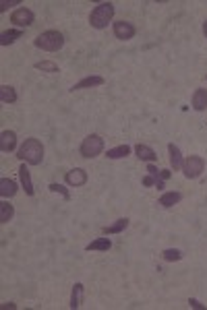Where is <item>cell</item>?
I'll list each match as a JSON object with an SVG mask.
<instances>
[{"label":"cell","instance_id":"obj_21","mask_svg":"<svg viewBox=\"0 0 207 310\" xmlns=\"http://www.w3.org/2000/svg\"><path fill=\"white\" fill-rule=\"evenodd\" d=\"M13 217H15V207L9 205L7 201H3V203H0V224H3V226L9 224Z\"/></svg>","mask_w":207,"mask_h":310},{"label":"cell","instance_id":"obj_24","mask_svg":"<svg viewBox=\"0 0 207 310\" xmlns=\"http://www.w3.org/2000/svg\"><path fill=\"white\" fill-rule=\"evenodd\" d=\"M162 259H164L166 263H176V261L183 259V253L179 251V248H166V251L162 253Z\"/></svg>","mask_w":207,"mask_h":310},{"label":"cell","instance_id":"obj_32","mask_svg":"<svg viewBox=\"0 0 207 310\" xmlns=\"http://www.w3.org/2000/svg\"><path fill=\"white\" fill-rule=\"evenodd\" d=\"M203 36L207 38V19H205V23H203Z\"/></svg>","mask_w":207,"mask_h":310},{"label":"cell","instance_id":"obj_2","mask_svg":"<svg viewBox=\"0 0 207 310\" xmlns=\"http://www.w3.org/2000/svg\"><path fill=\"white\" fill-rule=\"evenodd\" d=\"M34 46L44 50V52H58V50L65 48V36L61 34V31L50 29V31H44V34H40L36 38Z\"/></svg>","mask_w":207,"mask_h":310},{"label":"cell","instance_id":"obj_10","mask_svg":"<svg viewBox=\"0 0 207 310\" xmlns=\"http://www.w3.org/2000/svg\"><path fill=\"white\" fill-rule=\"evenodd\" d=\"M65 180H67L69 186H75V189H77V186H83L87 182V172L83 168H73L71 172H67Z\"/></svg>","mask_w":207,"mask_h":310},{"label":"cell","instance_id":"obj_6","mask_svg":"<svg viewBox=\"0 0 207 310\" xmlns=\"http://www.w3.org/2000/svg\"><path fill=\"white\" fill-rule=\"evenodd\" d=\"M34 21H36V15L27 7H21V9L13 11V15H11V23L17 25V27H32Z\"/></svg>","mask_w":207,"mask_h":310},{"label":"cell","instance_id":"obj_19","mask_svg":"<svg viewBox=\"0 0 207 310\" xmlns=\"http://www.w3.org/2000/svg\"><path fill=\"white\" fill-rule=\"evenodd\" d=\"M127 228H129V220H127V217H121V220H116L112 226H106V228H104V234H106V236L121 234V232H125Z\"/></svg>","mask_w":207,"mask_h":310},{"label":"cell","instance_id":"obj_17","mask_svg":"<svg viewBox=\"0 0 207 310\" xmlns=\"http://www.w3.org/2000/svg\"><path fill=\"white\" fill-rule=\"evenodd\" d=\"M21 36H23V31H21V29H9V31H3V34H0V46H11V44H15L17 40H21Z\"/></svg>","mask_w":207,"mask_h":310},{"label":"cell","instance_id":"obj_4","mask_svg":"<svg viewBox=\"0 0 207 310\" xmlns=\"http://www.w3.org/2000/svg\"><path fill=\"white\" fill-rule=\"evenodd\" d=\"M79 151H81V158H85V160H94V158H98V155L104 151V139H102L100 135H87V137L83 139Z\"/></svg>","mask_w":207,"mask_h":310},{"label":"cell","instance_id":"obj_5","mask_svg":"<svg viewBox=\"0 0 207 310\" xmlns=\"http://www.w3.org/2000/svg\"><path fill=\"white\" fill-rule=\"evenodd\" d=\"M183 172H185V178H189V180L199 178L205 172V160L201 155H189L183 162Z\"/></svg>","mask_w":207,"mask_h":310},{"label":"cell","instance_id":"obj_25","mask_svg":"<svg viewBox=\"0 0 207 310\" xmlns=\"http://www.w3.org/2000/svg\"><path fill=\"white\" fill-rule=\"evenodd\" d=\"M38 71H42V73H58L61 69H58V65L56 62H52V60H42V62H36L34 65Z\"/></svg>","mask_w":207,"mask_h":310},{"label":"cell","instance_id":"obj_29","mask_svg":"<svg viewBox=\"0 0 207 310\" xmlns=\"http://www.w3.org/2000/svg\"><path fill=\"white\" fill-rule=\"evenodd\" d=\"M141 182H143V186H156V178H154V176H150V174H147V176H145Z\"/></svg>","mask_w":207,"mask_h":310},{"label":"cell","instance_id":"obj_20","mask_svg":"<svg viewBox=\"0 0 207 310\" xmlns=\"http://www.w3.org/2000/svg\"><path fill=\"white\" fill-rule=\"evenodd\" d=\"M110 248H112V240L110 238H98V240L87 244L85 251H102V253H106V251H110Z\"/></svg>","mask_w":207,"mask_h":310},{"label":"cell","instance_id":"obj_18","mask_svg":"<svg viewBox=\"0 0 207 310\" xmlns=\"http://www.w3.org/2000/svg\"><path fill=\"white\" fill-rule=\"evenodd\" d=\"M129 155H131V147L129 145H118L114 149H108L106 158L108 160H123V158H129Z\"/></svg>","mask_w":207,"mask_h":310},{"label":"cell","instance_id":"obj_31","mask_svg":"<svg viewBox=\"0 0 207 310\" xmlns=\"http://www.w3.org/2000/svg\"><path fill=\"white\" fill-rule=\"evenodd\" d=\"M9 308H17V304H13V302H5V304H3V310H9Z\"/></svg>","mask_w":207,"mask_h":310},{"label":"cell","instance_id":"obj_1","mask_svg":"<svg viewBox=\"0 0 207 310\" xmlns=\"http://www.w3.org/2000/svg\"><path fill=\"white\" fill-rule=\"evenodd\" d=\"M17 158L29 166H40L44 162V145L38 139H25V143L19 147Z\"/></svg>","mask_w":207,"mask_h":310},{"label":"cell","instance_id":"obj_7","mask_svg":"<svg viewBox=\"0 0 207 310\" xmlns=\"http://www.w3.org/2000/svg\"><path fill=\"white\" fill-rule=\"evenodd\" d=\"M112 31H114V38H116V40H123V42L133 40L135 34H137L135 25L129 23V21H116V23L112 25Z\"/></svg>","mask_w":207,"mask_h":310},{"label":"cell","instance_id":"obj_23","mask_svg":"<svg viewBox=\"0 0 207 310\" xmlns=\"http://www.w3.org/2000/svg\"><path fill=\"white\" fill-rule=\"evenodd\" d=\"M81 302H83V284H75L73 286V292H71V308L73 310H77L79 306H81Z\"/></svg>","mask_w":207,"mask_h":310},{"label":"cell","instance_id":"obj_12","mask_svg":"<svg viewBox=\"0 0 207 310\" xmlns=\"http://www.w3.org/2000/svg\"><path fill=\"white\" fill-rule=\"evenodd\" d=\"M168 155H170V168H172V172H179V170H183V153H181V149H179V145H174V143H170L168 145Z\"/></svg>","mask_w":207,"mask_h":310},{"label":"cell","instance_id":"obj_13","mask_svg":"<svg viewBox=\"0 0 207 310\" xmlns=\"http://www.w3.org/2000/svg\"><path fill=\"white\" fill-rule=\"evenodd\" d=\"M135 153H137V158H139L141 162H147V164H154V162L158 160V153H156L150 145H143V143L135 145Z\"/></svg>","mask_w":207,"mask_h":310},{"label":"cell","instance_id":"obj_26","mask_svg":"<svg viewBox=\"0 0 207 310\" xmlns=\"http://www.w3.org/2000/svg\"><path fill=\"white\" fill-rule=\"evenodd\" d=\"M48 189H50V193H56V195H61L65 201H71V193H69V189H67V186L65 184H58V182H52L50 186H48Z\"/></svg>","mask_w":207,"mask_h":310},{"label":"cell","instance_id":"obj_16","mask_svg":"<svg viewBox=\"0 0 207 310\" xmlns=\"http://www.w3.org/2000/svg\"><path fill=\"white\" fill-rule=\"evenodd\" d=\"M181 201H183V195H181V193L170 191V193H164V195L158 199V205H162V207L170 209V207H174V205H179Z\"/></svg>","mask_w":207,"mask_h":310},{"label":"cell","instance_id":"obj_27","mask_svg":"<svg viewBox=\"0 0 207 310\" xmlns=\"http://www.w3.org/2000/svg\"><path fill=\"white\" fill-rule=\"evenodd\" d=\"M19 3H21V0H9V3H7V0H3V3H0V13H7L9 7H15Z\"/></svg>","mask_w":207,"mask_h":310},{"label":"cell","instance_id":"obj_28","mask_svg":"<svg viewBox=\"0 0 207 310\" xmlns=\"http://www.w3.org/2000/svg\"><path fill=\"white\" fill-rule=\"evenodd\" d=\"M189 304H191V308H197V310H205V304H201L197 298H189Z\"/></svg>","mask_w":207,"mask_h":310},{"label":"cell","instance_id":"obj_11","mask_svg":"<svg viewBox=\"0 0 207 310\" xmlns=\"http://www.w3.org/2000/svg\"><path fill=\"white\" fill-rule=\"evenodd\" d=\"M17 147V133L15 131H3L0 133V149L3 153H11Z\"/></svg>","mask_w":207,"mask_h":310},{"label":"cell","instance_id":"obj_30","mask_svg":"<svg viewBox=\"0 0 207 310\" xmlns=\"http://www.w3.org/2000/svg\"><path fill=\"white\" fill-rule=\"evenodd\" d=\"M170 176H172V170H162V174H160V178H162V180H168Z\"/></svg>","mask_w":207,"mask_h":310},{"label":"cell","instance_id":"obj_15","mask_svg":"<svg viewBox=\"0 0 207 310\" xmlns=\"http://www.w3.org/2000/svg\"><path fill=\"white\" fill-rule=\"evenodd\" d=\"M17 191H19V186H17L15 180H11V178H3V180H0V195H3V199L15 197Z\"/></svg>","mask_w":207,"mask_h":310},{"label":"cell","instance_id":"obj_14","mask_svg":"<svg viewBox=\"0 0 207 310\" xmlns=\"http://www.w3.org/2000/svg\"><path fill=\"white\" fill-rule=\"evenodd\" d=\"M191 102H193V110L195 112H205L207 110V89H203V87L195 89Z\"/></svg>","mask_w":207,"mask_h":310},{"label":"cell","instance_id":"obj_22","mask_svg":"<svg viewBox=\"0 0 207 310\" xmlns=\"http://www.w3.org/2000/svg\"><path fill=\"white\" fill-rule=\"evenodd\" d=\"M0 100L5 104H15L17 102V91L11 85H0Z\"/></svg>","mask_w":207,"mask_h":310},{"label":"cell","instance_id":"obj_3","mask_svg":"<svg viewBox=\"0 0 207 310\" xmlns=\"http://www.w3.org/2000/svg\"><path fill=\"white\" fill-rule=\"evenodd\" d=\"M112 19H114V5L112 3H100L90 15V25L94 29H106L108 23H112Z\"/></svg>","mask_w":207,"mask_h":310},{"label":"cell","instance_id":"obj_8","mask_svg":"<svg viewBox=\"0 0 207 310\" xmlns=\"http://www.w3.org/2000/svg\"><path fill=\"white\" fill-rule=\"evenodd\" d=\"M19 178H21V186L27 197H34L36 195V189H34V180H32V172H29V168L25 164L19 166Z\"/></svg>","mask_w":207,"mask_h":310},{"label":"cell","instance_id":"obj_9","mask_svg":"<svg viewBox=\"0 0 207 310\" xmlns=\"http://www.w3.org/2000/svg\"><path fill=\"white\" fill-rule=\"evenodd\" d=\"M106 81H104V77H100V75H90V77H83L79 83H75L73 87H71V91H81V89H94V87H100V85H104Z\"/></svg>","mask_w":207,"mask_h":310}]
</instances>
